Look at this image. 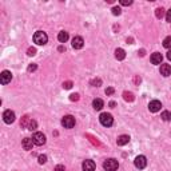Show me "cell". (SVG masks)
Here are the masks:
<instances>
[{"label":"cell","mask_w":171,"mask_h":171,"mask_svg":"<svg viewBox=\"0 0 171 171\" xmlns=\"http://www.w3.org/2000/svg\"><path fill=\"white\" fill-rule=\"evenodd\" d=\"M47 40H48V36H47L46 32H43V31H37L35 32V35H34V43H36L37 46H44Z\"/></svg>","instance_id":"6da1fadb"},{"label":"cell","mask_w":171,"mask_h":171,"mask_svg":"<svg viewBox=\"0 0 171 171\" xmlns=\"http://www.w3.org/2000/svg\"><path fill=\"white\" fill-rule=\"evenodd\" d=\"M118 167H119V163H118V160L114 159V158L104 160V163H103V169L106 171H116Z\"/></svg>","instance_id":"7a4b0ae2"},{"label":"cell","mask_w":171,"mask_h":171,"mask_svg":"<svg viewBox=\"0 0 171 171\" xmlns=\"http://www.w3.org/2000/svg\"><path fill=\"white\" fill-rule=\"evenodd\" d=\"M99 120H100V123L104 126V127H111L112 123H114V118L111 114H107V112H103L100 118H99Z\"/></svg>","instance_id":"3957f363"},{"label":"cell","mask_w":171,"mask_h":171,"mask_svg":"<svg viewBox=\"0 0 171 171\" xmlns=\"http://www.w3.org/2000/svg\"><path fill=\"white\" fill-rule=\"evenodd\" d=\"M134 164H135L136 169L143 170L146 166H147V159H146V156H144V155H138L136 158H135V160H134Z\"/></svg>","instance_id":"277c9868"},{"label":"cell","mask_w":171,"mask_h":171,"mask_svg":"<svg viewBox=\"0 0 171 171\" xmlns=\"http://www.w3.org/2000/svg\"><path fill=\"white\" fill-rule=\"evenodd\" d=\"M32 140H34V143L36 146H43L46 143V135L43 134V132H35V134L32 135Z\"/></svg>","instance_id":"5b68a950"},{"label":"cell","mask_w":171,"mask_h":171,"mask_svg":"<svg viewBox=\"0 0 171 171\" xmlns=\"http://www.w3.org/2000/svg\"><path fill=\"white\" fill-rule=\"evenodd\" d=\"M61 125L64 128H72L75 126V118L71 115H66L63 119H61Z\"/></svg>","instance_id":"8992f818"},{"label":"cell","mask_w":171,"mask_h":171,"mask_svg":"<svg viewBox=\"0 0 171 171\" xmlns=\"http://www.w3.org/2000/svg\"><path fill=\"white\" fill-rule=\"evenodd\" d=\"M3 119H4V122H6L7 125H11V123L15 122V112L11 111V110L4 111V114H3Z\"/></svg>","instance_id":"52a82bcc"},{"label":"cell","mask_w":171,"mask_h":171,"mask_svg":"<svg viewBox=\"0 0 171 171\" xmlns=\"http://www.w3.org/2000/svg\"><path fill=\"white\" fill-rule=\"evenodd\" d=\"M12 80V74L9 71H3L2 75H0V82L2 84H8Z\"/></svg>","instance_id":"ba28073f"},{"label":"cell","mask_w":171,"mask_h":171,"mask_svg":"<svg viewBox=\"0 0 171 171\" xmlns=\"http://www.w3.org/2000/svg\"><path fill=\"white\" fill-rule=\"evenodd\" d=\"M83 46H84V40H83V37H80V36H75L74 39H72V47L75 50H80V48H83Z\"/></svg>","instance_id":"9c48e42d"},{"label":"cell","mask_w":171,"mask_h":171,"mask_svg":"<svg viewBox=\"0 0 171 171\" xmlns=\"http://www.w3.org/2000/svg\"><path fill=\"white\" fill-rule=\"evenodd\" d=\"M160 108H162V103H160L159 100H153V102H150V104H149V110L151 112H158Z\"/></svg>","instance_id":"30bf717a"},{"label":"cell","mask_w":171,"mask_h":171,"mask_svg":"<svg viewBox=\"0 0 171 171\" xmlns=\"http://www.w3.org/2000/svg\"><path fill=\"white\" fill-rule=\"evenodd\" d=\"M83 171H95V163H94V160H84L83 162Z\"/></svg>","instance_id":"8fae6325"},{"label":"cell","mask_w":171,"mask_h":171,"mask_svg":"<svg viewBox=\"0 0 171 171\" xmlns=\"http://www.w3.org/2000/svg\"><path fill=\"white\" fill-rule=\"evenodd\" d=\"M22 144H23V149L24 150H32V146L35 143H34V140H32V138H24Z\"/></svg>","instance_id":"7c38bea8"},{"label":"cell","mask_w":171,"mask_h":171,"mask_svg":"<svg viewBox=\"0 0 171 171\" xmlns=\"http://www.w3.org/2000/svg\"><path fill=\"white\" fill-rule=\"evenodd\" d=\"M162 59H163V56L159 52H155V54L151 55V63L153 64H160L162 63Z\"/></svg>","instance_id":"4fadbf2b"},{"label":"cell","mask_w":171,"mask_h":171,"mask_svg":"<svg viewBox=\"0 0 171 171\" xmlns=\"http://www.w3.org/2000/svg\"><path fill=\"white\" fill-rule=\"evenodd\" d=\"M160 74L163 76H170L171 75V66L170 64H162L160 66Z\"/></svg>","instance_id":"5bb4252c"},{"label":"cell","mask_w":171,"mask_h":171,"mask_svg":"<svg viewBox=\"0 0 171 171\" xmlns=\"http://www.w3.org/2000/svg\"><path fill=\"white\" fill-rule=\"evenodd\" d=\"M92 107H94V110L100 111L102 108L104 107V102L102 100V99H94V102H92Z\"/></svg>","instance_id":"9a60e30c"},{"label":"cell","mask_w":171,"mask_h":171,"mask_svg":"<svg viewBox=\"0 0 171 171\" xmlns=\"http://www.w3.org/2000/svg\"><path fill=\"white\" fill-rule=\"evenodd\" d=\"M128 142H130V136L128 135H120L119 138H118L116 143H118V146H125V144L128 143Z\"/></svg>","instance_id":"2e32d148"},{"label":"cell","mask_w":171,"mask_h":171,"mask_svg":"<svg viewBox=\"0 0 171 171\" xmlns=\"http://www.w3.org/2000/svg\"><path fill=\"white\" fill-rule=\"evenodd\" d=\"M115 58L118 59V60H123L126 58V52H125V50L123 48H116L115 50Z\"/></svg>","instance_id":"e0dca14e"},{"label":"cell","mask_w":171,"mask_h":171,"mask_svg":"<svg viewBox=\"0 0 171 171\" xmlns=\"http://www.w3.org/2000/svg\"><path fill=\"white\" fill-rule=\"evenodd\" d=\"M58 40L60 43H66L68 40V32H66V31H60L59 32V35H58Z\"/></svg>","instance_id":"ac0fdd59"},{"label":"cell","mask_w":171,"mask_h":171,"mask_svg":"<svg viewBox=\"0 0 171 171\" xmlns=\"http://www.w3.org/2000/svg\"><path fill=\"white\" fill-rule=\"evenodd\" d=\"M160 118H162L164 122H170L171 120V112L170 111H163L162 115H160Z\"/></svg>","instance_id":"d6986e66"},{"label":"cell","mask_w":171,"mask_h":171,"mask_svg":"<svg viewBox=\"0 0 171 171\" xmlns=\"http://www.w3.org/2000/svg\"><path fill=\"white\" fill-rule=\"evenodd\" d=\"M163 47H164V48L171 50V36L164 37V40H163Z\"/></svg>","instance_id":"ffe728a7"},{"label":"cell","mask_w":171,"mask_h":171,"mask_svg":"<svg viewBox=\"0 0 171 171\" xmlns=\"http://www.w3.org/2000/svg\"><path fill=\"white\" fill-rule=\"evenodd\" d=\"M155 15H156V17L158 19H162L163 16H164V9L160 7V8H156L155 9Z\"/></svg>","instance_id":"44dd1931"},{"label":"cell","mask_w":171,"mask_h":171,"mask_svg":"<svg viewBox=\"0 0 171 171\" xmlns=\"http://www.w3.org/2000/svg\"><path fill=\"white\" fill-rule=\"evenodd\" d=\"M30 122H31V119L26 115V116H23V119H22V122H20V126H22V127H28Z\"/></svg>","instance_id":"7402d4cb"},{"label":"cell","mask_w":171,"mask_h":171,"mask_svg":"<svg viewBox=\"0 0 171 171\" xmlns=\"http://www.w3.org/2000/svg\"><path fill=\"white\" fill-rule=\"evenodd\" d=\"M36 127H37V123L35 120H31L27 128H28V130H31V131H34V130H36Z\"/></svg>","instance_id":"603a6c76"},{"label":"cell","mask_w":171,"mask_h":171,"mask_svg":"<svg viewBox=\"0 0 171 171\" xmlns=\"http://www.w3.org/2000/svg\"><path fill=\"white\" fill-rule=\"evenodd\" d=\"M123 96H125V100H130V102L134 100V96H132L131 92H125L123 94Z\"/></svg>","instance_id":"cb8c5ba5"},{"label":"cell","mask_w":171,"mask_h":171,"mask_svg":"<svg viewBox=\"0 0 171 171\" xmlns=\"http://www.w3.org/2000/svg\"><path fill=\"white\" fill-rule=\"evenodd\" d=\"M120 13H122V11H120V8H119V7H114V8H112V15L119 16Z\"/></svg>","instance_id":"d4e9b609"},{"label":"cell","mask_w":171,"mask_h":171,"mask_svg":"<svg viewBox=\"0 0 171 171\" xmlns=\"http://www.w3.org/2000/svg\"><path fill=\"white\" fill-rule=\"evenodd\" d=\"M91 84L94 87H99V86L102 84V80L100 79H94V80H91Z\"/></svg>","instance_id":"484cf974"},{"label":"cell","mask_w":171,"mask_h":171,"mask_svg":"<svg viewBox=\"0 0 171 171\" xmlns=\"http://www.w3.org/2000/svg\"><path fill=\"white\" fill-rule=\"evenodd\" d=\"M36 54V50L34 48V47H30V48H28V51H27V55L28 56H34Z\"/></svg>","instance_id":"4316f807"},{"label":"cell","mask_w":171,"mask_h":171,"mask_svg":"<svg viewBox=\"0 0 171 171\" xmlns=\"http://www.w3.org/2000/svg\"><path fill=\"white\" fill-rule=\"evenodd\" d=\"M70 100H71V102H76V100H79V94H72V95H70Z\"/></svg>","instance_id":"83f0119b"},{"label":"cell","mask_w":171,"mask_h":171,"mask_svg":"<svg viewBox=\"0 0 171 171\" xmlns=\"http://www.w3.org/2000/svg\"><path fill=\"white\" fill-rule=\"evenodd\" d=\"M36 68H37V66H36L35 63H32V64L28 66V68H27V70H28V72H34V71H35Z\"/></svg>","instance_id":"f1b7e54d"},{"label":"cell","mask_w":171,"mask_h":171,"mask_svg":"<svg viewBox=\"0 0 171 171\" xmlns=\"http://www.w3.org/2000/svg\"><path fill=\"white\" fill-rule=\"evenodd\" d=\"M46 162H47V156L46 155H40L39 156V163L40 164H44Z\"/></svg>","instance_id":"f546056e"},{"label":"cell","mask_w":171,"mask_h":171,"mask_svg":"<svg viewBox=\"0 0 171 171\" xmlns=\"http://www.w3.org/2000/svg\"><path fill=\"white\" fill-rule=\"evenodd\" d=\"M71 87H72V82H64V83H63V88L70 90Z\"/></svg>","instance_id":"4dcf8cb0"},{"label":"cell","mask_w":171,"mask_h":171,"mask_svg":"<svg viewBox=\"0 0 171 171\" xmlns=\"http://www.w3.org/2000/svg\"><path fill=\"white\" fill-rule=\"evenodd\" d=\"M120 4H122V6H131L132 2H131V0H122Z\"/></svg>","instance_id":"1f68e13d"},{"label":"cell","mask_w":171,"mask_h":171,"mask_svg":"<svg viewBox=\"0 0 171 171\" xmlns=\"http://www.w3.org/2000/svg\"><path fill=\"white\" fill-rule=\"evenodd\" d=\"M114 92H115V90H114L112 87H108V88L106 90V95H112Z\"/></svg>","instance_id":"d6a6232c"},{"label":"cell","mask_w":171,"mask_h":171,"mask_svg":"<svg viewBox=\"0 0 171 171\" xmlns=\"http://www.w3.org/2000/svg\"><path fill=\"white\" fill-rule=\"evenodd\" d=\"M55 171H66V169H64L63 164H58V166L55 167Z\"/></svg>","instance_id":"836d02e7"},{"label":"cell","mask_w":171,"mask_h":171,"mask_svg":"<svg viewBox=\"0 0 171 171\" xmlns=\"http://www.w3.org/2000/svg\"><path fill=\"white\" fill-rule=\"evenodd\" d=\"M166 20H167V22H171V9H169L167 13H166Z\"/></svg>","instance_id":"e575fe53"},{"label":"cell","mask_w":171,"mask_h":171,"mask_svg":"<svg viewBox=\"0 0 171 171\" xmlns=\"http://www.w3.org/2000/svg\"><path fill=\"white\" fill-rule=\"evenodd\" d=\"M167 59L171 60V50H169V52H167Z\"/></svg>","instance_id":"d590c367"}]
</instances>
